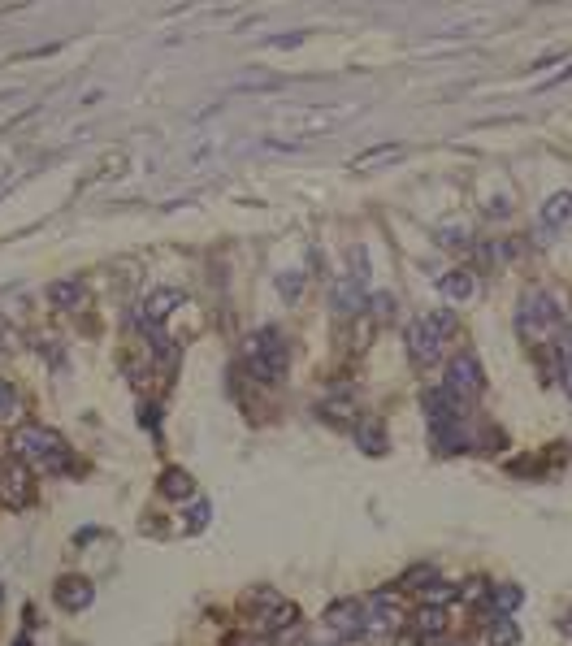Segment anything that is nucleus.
I'll return each instance as SVG.
<instances>
[{"instance_id": "f257e3e1", "label": "nucleus", "mask_w": 572, "mask_h": 646, "mask_svg": "<svg viewBox=\"0 0 572 646\" xmlns=\"http://www.w3.org/2000/svg\"><path fill=\"white\" fill-rule=\"evenodd\" d=\"M14 455L22 465H35V469H48V473H61L70 465V447L57 430L48 426H18L14 430Z\"/></svg>"}, {"instance_id": "f03ea898", "label": "nucleus", "mask_w": 572, "mask_h": 646, "mask_svg": "<svg viewBox=\"0 0 572 646\" xmlns=\"http://www.w3.org/2000/svg\"><path fill=\"white\" fill-rule=\"evenodd\" d=\"M243 365L247 373L265 382V387H274L286 377V365H291V352H286V338L277 330H257L243 338Z\"/></svg>"}, {"instance_id": "7ed1b4c3", "label": "nucleus", "mask_w": 572, "mask_h": 646, "mask_svg": "<svg viewBox=\"0 0 572 646\" xmlns=\"http://www.w3.org/2000/svg\"><path fill=\"white\" fill-rule=\"evenodd\" d=\"M564 326V317H559V304H555L551 291H529L520 299V313H516V330L525 343H547L555 338Z\"/></svg>"}, {"instance_id": "20e7f679", "label": "nucleus", "mask_w": 572, "mask_h": 646, "mask_svg": "<svg viewBox=\"0 0 572 646\" xmlns=\"http://www.w3.org/2000/svg\"><path fill=\"white\" fill-rule=\"evenodd\" d=\"M455 330V313H425L416 317L412 326H408V334H403V347H408V356H412L416 365H434L438 356H442V338Z\"/></svg>"}, {"instance_id": "39448f33", "label": "nucleus", "mask_w": 572, "mask_h": 646, "mask_svg": "<svg viewBox=\"0 0 572 646\" xmlns=\"http://www.w3.org/2000/svg\"><path fill=\"white\" fill-rule=\"evenodd\" d=\"M481 387H486V373H481V365H477V356L460 352V356L447 360V391L451 395H460V399L469 404V399L481 395Z\"/></svg>"}, {"instance_id": "423d86ee", "label": "nucleus", "mask_w": 572, "mask_h": 646, "mask_svg": "<svg viewBox=\"0 0 572 646\" xmlns=\"http://www.w3.org/2000/svg\"><path fill=\"white\" fill-rule=\"evenodd\" d=\"M325 625L334 629L338 638H360L364 633V603H355V599H338V603H330V612H325Z\"/></svg>"}, {"instance_id": "0eeeda50", "label": "nucleus", "mask_w": 572, "mask_h": 646, "mask_svg": "<svg viewBox=\"0 0 572 646\" xmlns=\"http://www.w3.org/2000/svg\"><path fill=\"white\" fill-rule=\"evenodd\" d=\"M0 499L9 504V508H22L26 499H31V473L22 460H9L5 473H0Z\"/></svg>"}, {"instance_id": "6e6552de", "label": "nucleus", "mask_w": 572, "mask_h": 646, "mask_svg": "<svg viewBox=\"0 0 572 646\" xmlns=\"http://www.w3.org/2000/svg\"><path fill=\"white\" fill-rule=\"evenodd\" d=\"M399 621H403V603H399V594H395V590H377L373 603H369V612H364V625L395 629Z\"/></svg>"}, {"instance_id": "1a4fd4ad", "label": "nucleus", "mask_w": 572, "mask_h": 646, "mask_svg": "<svg viewBox=\"0 0 572 646\" xmlns=\"http://www.w3.org/2000/svg\"><path fill=\"white\" fill-rule=\"evenodd\" d=\"M182 299H187V291H178V287L152 291V295H148V304H143V313H139V326H165V317L174 313Z\"/></svg>"}, {"instance_id": "9d476101", "label": "nucleus", "mask_w": 572, "mask_h": 646, "mask_svg": "<svg viewBox=\"0 0 572 646\" xmlns=\"http://www.w3.org/2000/svg\"><path fill=\"white\" fill-rule=\"evenodd\" d=\"M538 221H542V230H564L572 221V191H555V196L542 200Z\"/></svg>"}, {"instance_id": "9b49d317", "label": "nucleus", "mask_w": 572, "mask_h": 646, "mask_svg": "<svg viewBox=\"0 0 572 646\" xmlns=\"http://www.w3.org/2000/svg\"><path fill=\"white\" fill-rule=\"evenodd\" d=\"M92 594H96V586H92L87 577H61L57 582V603L65 607V612H82V607H92Z\"/></svg>"}, {"instance_id": "f8f14e48", "label": "nucleus", "mask_w": 572, "mask_h": 646, "mask_svg": "<svg viewBox=\"0 0 572 646\" xmlns=\"http://www.w3.org/2000/svg\"><path fill=\"white\" fill-rule=\"evenodd\" d=\"M355 443L369 451V455H382V451L391 447V438L382 430V421H355Z\"/></svg>"}, {"instance_id": "ddd939ff", "label": "nucleus", "mask_w": 572, "mask_h": 646, "mask_svg": "<svg viewBox=\"0 0 572 646\" xmlns=\"http://www.w3.org/2000/svg\"><path fill=\"white\" fill-rule=\"evenodd\" d=\"M412 629L421 633V638H438V633L447 629V612H442L438 603H425V607H421V612L412 616Z\"/></svg>"}, {"instance_id": "4468645a", "label": "nucleus", "mask_w": 572, "mask_h": 646, "mask_svg": "<svg viewBox=\"0 0 572 646\" xmlns=\"http://www.w3.org/2000/svg\"><path fill=\"white\" fill-rule=\"evenodd\" d=\"M160 490H165L170 499H187V494L196 490V482H191V473L187 469H165L160 473Z\"/></svg>"}, {"instance_id": "2eb2a0df", "label": "nucleus", "mask_w": 572, "mask_h": 646, "mask_svg": "<svg viewBox=\"0 0 572 646\" xmlns=\"http://www.w3.org/2000/svg\"><path fill=\"white\" fill-rule=\"evenodd\" d=\"M48 299H53L57 308H74V304H82V282H74V278L53 282V287H48Z\"/></svg>"}, {"instance_id": "dca6fc26", "label": "nucleus", "mask_w": 572, "mask_h": 646, "mask_svg": "<svg viewBox=\"0 0 572 646\" xmlns=\"http://www.w3.org/2000/svg\"><path fill=\"white\" fill-rule=\"evenodd\" d=\"M438 287H442V291L451 295V299H469V295L477 291V287H473V274H464V269H455V274H447L442 282H438Z\"/></svg>"}, {"instance_id": "f3484780", "label": "nucleus", "mask_w": 572, "mask_h": 646, "mask_svg": "<svg viewBox=\"0 0 572 646\" xmlns=\"http://www.w3.org/2000/svg\"><path fill=\"white\" fill-rule=\"evenodd\" d=\"M399 152H403L399 143H386V148H369V152H360L352 165H355V170H369V165H382V161H395Z\"/></svg>"}, {"instance_id": "a211bd4d", "label": "nucleus", "mask_w": 572, "mask_h": 646, "mask_svg": "<svg viewBox=\"0 0 572 646\" xmlns=\"http://www.w3.org/2000/svg\"><path fill=\"white\" fill-rule=\"evenodd\" d=\"M269 607H274V616H265V625L269 629H291L299 621L296 603H277V599H269Z\"/></svg>"}, {"instance_id": "6ab92c4d", "label": "nucleus", "mask_w": 572, "mask_h": 646, "mask_svg": "<svg viewBox=\"0 0 572 646\" xmlns=\"http://www.w3.org/2000/svg\"><path fill=\"white\" fill-rule=\"evenodd\" d=\"M520 603H525V594H520V586H499V590H494V599H490V607H494V612H516Z\"/></svg>"}, {"instance_id": "aec40b11", "label": "nucleus", "mask_w": 572, "mask_h": 646, "mask_svg": "<svg viewBox=\"0 0 572 646\" xmlns=\"http://www.w3.org/2000/svg\"><path fill=\"white\" fill-rule=\"evenodd\" d=\"M490 646H516L520 642V629H516V621H499V625L490 629V638H486Z\"/></svg>"}, {"instance_id": "412c9836", "label": "nucleus", "mask_w": 572, "mask_h": 646, "mask_svg": "<svg viewBox=\"0 0 572 646\" xmlns=\"http://www.w3.org/2000/svg\"><path fill=\"white\" fill-rule=\"evenodd\" d=\"M434 582H438V568L421 564V568H412V573L403 577V590H425V586H434Z\"/></svg>"}, {"instance_id": "4be33fe9", "label": "nucleus", "mask_w": 572, "mask_h": 646, "mask_svg": "<svg viewBox=\"0 0 572 646\" xmlns=\"http://www.w3.org/2000/svg\"><path fill=\"white\" fill-rule=\"evenodd\" d=\"M421 594H425V603H438V607H447V603H455V599H460V590H455V586H438V582H434V586H425Z\"/></svg>"}, {"instance_id": "5701e85b", "label": "nucleus", "mask_w": 572, "mask_h": 646, "mask_svg": "<svg viewBox=\"0 0 572 646\" xmlns=\"http://www.w3.org/2000/svg\"><path fill=\"white\" fill-rule=\"evenodd\" d=\"M14 416H18V391L0 382V421H14Z\"/></svg>"}, {"instance_id": "b1692460", "label": "nucleus", "mask_w": 572, "mask_h": 646, "mask_svg": "<svg viewBox=\"0 0 572 646\" xmlns=\"http://www.w3.org/2000/svg\"><path fill=\"white\" fill-rule=\"evenodd\" d=\"M299 282H304L299 274H282V278H277V291L286 295V299H296V295H299Z\"/></svg>"}, {"instance_id": "393cba45", "label": "nucleus", "mask_w": 572, "mask_h": 646, "mask_svg": "<svg viewBox=\"0 0 572 646\" xmlns=\"http://www.w3.org/2000/svg\"><path fill=\"white\" fill-rule=\"evenodd\" d=\"M559 377H564V387H568V395H572V352L568 347H559Z\"/></svg>"}, {"instance_id": "a878e982", "label": "nucleus", "mask_w": 572, "mask_h": 646, "mask_svg": "<svg viewBox=\"0 0 572 646\" xmlns=\"http://www.w3.org/2000/svg\"><path fill=\"white\" fill-rule=\"evenodd\" d=\"M204 521H208V504L191 508V529H204Z\"/></svg>"}, {"instance_id": "bb28decb", "label": "nucleus", "mask_w": 572, "mask_h": 646, "mask_svg": "<svg viewBox=\"0 0 572 646\" xmlns=\"http://www.w3.org/2000/svg\"><path fill=\"white\" fill-rule=\"evenodd\" d=\"M395 646H421V633H412V638H399Z\"/></svg>"}, {"instance_id": "cd10ccee", "label": "nucleus", "mask_w": 572, "mask_h": 646, "mask_svg": "<svg viewBox=\"0 0 572 646\" xmlns=\"http://www.w3.org/2000/svg\"><path fill=\"white\" fill-rule=\"evenodd\" d=\"M5 343H9V330H5V321H0V356H5Z\"/></svg>"}, {"instance_id": "c85d7f7f", "label": "nucleus", "mask_w": 572, "mask_h": 646, "mask_svg": "<svg viewBox=\"0 0 572 646\" xmlns=\"http://www.w3.org/2000/svg\"><path fill=\"white\" fill-rule=\"evenodd\" d=\"M564 633H572V612H568V616H564Z\"/></svg>"}, {"instance_id": "c756f323", "label": "nucleus", "mask_w": 572, "mask_h": 646, "mask_svg": "<svg viewBox=\"0 0 572 646\" xmlns=\"http://www.w3.org/2000/svg\"><path fill=\"white\" fill-rule=\"evenodd\" d=\"M0 594H5V586H0Z\"/></svg>"}, {"instance_id": "7c9ffc66", "label": "nucleus", "mask_w": 572, "mask_h": 646, "mask_svg": "<svg viewBox=\"0 0 572 646\" xmlns=\"http://www.w3.org/2000/svg\"><path fill=\"white\" fill-rule=\"evenodd\" d=\"M0 191H5V187H0Z\"/></svg>"}]
</instances>
